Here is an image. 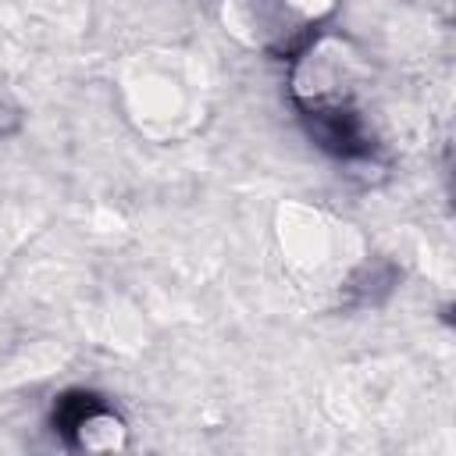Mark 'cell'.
Wrapping results in <instances>:
<instances>
[{"mask_svg":"<svg viewBox=\"0 0 456 456\" xmlns=\"http://www.w3.org/2000/svg\"><path fill=\"white\" fill-rule=\"evenodd\" d=\"M306 128L317 139V146H324L338 157H360V153L370 150L360 118L346 107H314V110H306Z\"/></svg>","mask_w":456,"mask_h":456,"instance_id":"cell-1","label":"cell"}]
</instances>
